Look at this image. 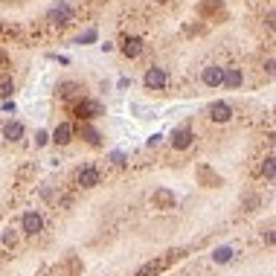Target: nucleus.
Instances as JSON below:
<instances>
[{"instance_id": "nucleus-4", "label": "nucleus", "mask_w": 276, "mask_h": 276, "mask_svg": "<svg viewBox=\"0 0 276 276\" xmlns=\"http://www.w3.org/2000/svg\"><path fill=\"white\" fill-rule=\"evenodd\" d=\"M142 85L148 87V90H163V87H166V70L163 67H148L145 76H142Z\"/></svg>"}, {"instance_id": "nucleus-12", "label": "nucleus", "mask_w": 276, "mask_h": 276, "mask_svg": "<svg viewBox=\"0 0 276 276\" xmlns=\"http://www.w3.org/2000/svg\"><path fill=\"white\" fill-rule=\"evenodd\" d=\"M3 137L9 139V142L23 139V125H20V122H6V125H3Z\"/></svg>"}, {"instance_id": "nucleus-14", "label": "nucleus", "mask_w": 276, "mask_h": 276, "mask_svg": "<svg viewBox=\"0 0 276 276\" xmlns=\"http://www.w3.org/2000/svg\"><path fill=\"white\" fill-rule=\"evenodd\" d=\"M122 52H125L128 58H137L139 52H142V41H139V38H125V41H122Z\"/></svg>"}, {"instance_id": "nucleus-2", "label": "nucleus", "mask_w": 276, "mask_h": 276, "mask_svg": "<svg viewBox=\"0 0 276 276\" xmlns=\"http://www.w3.org/2000/svg\"><path fill=\"white\" fill-rule=\"evenodd\" d=\"M105 114V105L102 102H93V99H82L76 105V117L79 120H93V117H102Z\"/></svg>"}, {"instance_id": "nucleus-23", "label": "nucleus", "mask_w": 276, "mask_h": 276, "mask_svg": "<svg viewBox=\"0 0 276 276\" xmlns=\"http://www.w3.org/2000/svg\"><path fill=\"white\" fill-rule=\"evenodd\" d=\"M154 3H166V0H154Z\"/></svg>"}, {"instance_id": "nucleus-1", "label": "nucleus", "mask_w": 276, "mask_h": 276, "mask_svg": "<svg viewBox=\"0 0 276 276\" xmlns=\"http://www.w3.org/2000/svg\"><path fill=\"white\" fill-rule=\"evenodd\" d=\"M76 183H79V189H93V186L102 183V174H99L96 166H82L76 172Z\"/></svg>"}, {"instance_id": "nucleus-15", "label": "nucleus", "mask_w": 276, "mask_h": 276, "mask_svg": "<svg viewBox=\"0 0 276 276\" xmlns=\"http://www.w3.org/2000/svg\"><path fill=\"white\" fill-rule=\"evenodd\" d=\"M12 90H15L12 76H0V99H9V96H12Z\"/></svg>"}, {"instance_id": "nucleus-17", "label": "nucleus", "mask_w": 276, "mask_h": 276, "mask_svg": "<svg viewBox=\"0 0 276 276\" xmlns=\"http://www.w3.org/2000/svg\"><path fill=\"white\" fill-rule=\"evenodd\" d=\"M58 90H61V96H64V99H73V96H79V93H82V87L76 85V82H64Z\"/></svg>"}, {"instance_id": "nucleus-21", "label": "nucleus", "mask_w": 276, "mask_h": 276, "mask_svg": "<svg viewBox=\"0 0 276 276\" xmlns=\"http://www.w3.org/2000/svg\"><path fill=\"white\" fill-rule=\"evenodd\" d=\"M15 242H17V236L12 230H6V233H3V244H12V247H15Z\"/></svg>"}, {"instance_id": "nucleus-20", "label": "nucleus", "mask_w": 276, "mask_h": 276, "mask_svg": "<svg viewBox=\"0 0 276 276\" xmlns=\"http://www.w3.org/2000/svg\"><path fill=\"white\" fill-rule=\"evenodd\" d=\"M47 142H50V134H47V131H38V134H35V145H47Z\"/></svg>"}, {"instance_id": "nucleus-8", "label": "nucleus", "mask_w": 276, "mask_h": 276, "mask_svg": "<svg viewBox=\"0 0 276 276\" xmlns=\"http://www.w3.org/2000/svg\"><path fill=\"white\" fill-rule=\"evenodd\" d=\"M151 204H154L157 209H172L174 207V192L154 189V192H151Z\"/></svg>"}, {"instance_id": "nucleus-10", "label": "nucleus", "mask_w": 276, "mask_h": 276, "mask_svg": "<svg viewBox=\"0 0 276 276\" xmlns=\"http://www.w3.org/2000/svg\"><path fill=\"white\" fill-rule=\"evenodd\" d=\"M209 117H212L215 122H227L230 117H233V108H230L227 102H212L209 105Z\"/></svg>"}, {"instance_id": "nucleus-19", "label": "nucleus", "mask_w": 276, "mask_h": 276, "mask_svg": "<svg viewBox=\"0 0 276 276\" xmlns=\"http://www.w3.org/2000/svg\"><path fill=\"white\" fill-rule=\"evenodd\" d=\"M90 41H96V29H87L85 35H79V38H76V44H90Z\"/></svg>"}, {"instance_id": "nucleus-13", "label": "nucleus", "mask_w": 276, "mask_h": 276, "mask_svg": "<svg viewBox=\"0 0 276 276\" xmlns=\"http://www.w3.org/2000/svg\"><path fill=\"white\" fill-rule=\"evenodd\" d=\"M82 137H85V142H87V145H93V148H99V145H102V134H99L93 125H87V122L82 125Z\"/></svg>"}, {"instance_id": "nucleus-18", "label": "nucleus", "mask_w": 276, "mask_h": 276, "mask_svg": "<svg viewBox=\"0 0 276 276\" xmlns=\"http://www.w3.org/2000/svg\"><path fill=\"white\" fill-rule=\"evenodd\" d=\"M262 172H265V177H268V183H274V154L265 160V166H262Z\"/></svg>"}, {"instance_id": "nucleus-11", "label": "nucleus", "mask_w": 276, "mask_h": 276, "mask_svg": "<svg viewBox=\"0 0 276 276\" xmlns=\"http://www.w3.org/2000/svg\"><path fill=\"white\" fill-rule=\"evenodd\" d=\"M242 82H244V76H242V70L239 67H224V79H221V85L224 87H242Z\"/></svg>"}, {"instance_id": "nucleus-22", "label": "nucleus", "mask_w": 276, "mask_h": 276, "mask_svg": "<svg viewBox=\"0 0 276 276\" xmlns=\"http://www.w3.org/2000/svg\"><path fill=\"white\" fill-rule=\"evenodd\" d=\"M111 160H114L117 166H122V163H125V157H122V151H114V154H111Z\"/></svg>"}, {"instance_id": "nucleus-9", "label": "nucleus", "mask_w": 276, "mask_h": 276, "mask_svg": "<svg viewBox=\"0 0 276 276\" xmlns=\"http://www.w3.org/2000/svg\"><path fill=\"white\" fill-rule=\"evenodd\" d=\"M50 139L55 142V145H70V139H73V125H70V122H61V125L52 131Z\"/></svg>"}, {"instance_id": "nucleus-7", "label": "nucleus", "mask_w": 276, "mask_h": 276, "mask_svg": "<svg viewBox=\"0 0 276 276\" xmlns=\"http://www.w3.org/2000/svg\"><path fill=\"white\" fill-rule=\"evenodd\" d=\"M201 79H204V85L207 87H218L221 85V79H224V67H221V64H209V67H204Z\"/></svg>"}, {"instance_id": "nucleus-5", "label": "nucleus", "mask_w": 276, "mask_h": 276, "mask_svg": "<svg viewBox=\"0 0 276 276\" xmlns=\"http://www.w3.org/2000/svg\"><path fill=\"white\" fill-rule=\"evenodd\" d=\"M47 20H50V23H70V20H73V9L61 0V3H55L50 12H47Z\"/></svg>"}, {"instance_id": "nucleus-6", "label": "nucleus", "mask_w": 276, "mask_h": 276, "mask_svg": "<svg viewBox=\"0 0 276 276\" xmlns=\"http://www.w3.org/2000/svg\"><path fill=\"white\" fill-rule=\"evenodd\" d=\"M192 142H195V134H192L189 125H183V128H174V134H172V145L177 148V151L189 148Z\"/></svg>"}, {"instance_id": "nucleus-3", "label": "nucleus", "mask_w": 276, "mask_h": 276, "mask_svg": "<svg viewBox=\"0 0 276 276\" xmlns=\"http://www.w3.org/2000/svg\"><path fill=\"white\" fill-rule=\"evenodd\" d=\"M20 230H23L26 236H38V233H44V218H41V212H23V218H20Z\"/></svg>"}, {"instance_id": "nucleus-16", "label": "nucleus", "mask_w": 276, "mask_h": 276, "mask_svg": "<svg viewBox=\"0 0 276 276\" xmlns=\"http://www.w3.org/2000/svg\"><path fill=\"white\" fill-rule=\"evenodd\" d=\"M212 259L218 262V265H227V262L233 259V247H215V253H212Z\"/></svg>"}]
</instances>
